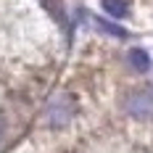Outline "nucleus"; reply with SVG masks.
<instances>
[{"label": "nucleus", "mask_w": 153, "mask_h": 153, "mask_svg": "<svg viewBox=\"0 0 153 153\" xmlns=\"http://www.w3.org/2000/svg\"><path fill=\"white\" fill-rule=\"evenodd\" d=\"M127 61H129V66H132L135 71H148V69H151V58H148V53H145L143 48H132L129 56H127Z\"/></svg>", "instance_id": "7ed1b4c3"}, {"label": "nucleus", "mask_w": 153, "mask_h": 153, "mask_svg": "<svg viewBox=\"0 0 153 153\" xmlns=\"http://www.w3.org/2000/svg\"><path fill=\"white\" fill-rule=\"evenodd\" d=\"M95 27L106 29L108 34H114V37H127V32H124L122 27H114V24H108V21H103V19H95Z\"/></svg>", "instance_id": "39448f33"}, {"label": "nucleus", "mask_w": 153, "mask_h": 153, "mask_svg": "<svg viewBox=\"0 0 153 153\" xmlns=\"http://www.w3.org/2000/svg\"><path fill=\"white\" fill-rule=\"evenodd\" d=\"M100 5H103V11L111 19H124L129 13V3L127 0H100Z\"/></svg>", "instance_id": "20e7f679"}, {"label": "nucleus", "mask_w": 153, "mask_h": 153, "mask_svg": "<svg viewBox=\"0 0 153 153\" xmlns=\"http://www.w3.org/2000/svg\"><path fill=\"white\" fill-rule=\"evenodd\" d=\"M127 111L135 116V119H151L153 116V95L151 92H137L127 100Z\"/></svg>", "instance_id": "f03ea898"}, {"label": "nucleus", "mask_w": 153, "mask_h": 153, "mask_svg": "<svg viewBox=\"0 0 153 153\" xmlns=\"http://www.w3.org/2000/svg\"><path fill=\"white\" fill-rule=\"evenodd\" d=\"M71 114H74L71 98H69V95H58V98H53L50 106H48V122L53 124V127H63V124L71 119Z\"/></svg>", "instance_id": "f257e3e1"}]
</instances>
